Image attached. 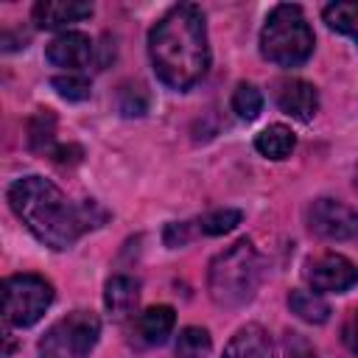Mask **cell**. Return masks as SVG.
I'll list each match as a JSON object with an SVG mask.
<instances>
[{
  "label": "cell",
  "mask_w": 358,
  "mask_h": 358,
  "mask_svg": "<svg viewBox=\"0 0 358 358\" xmlns=\"http://www.w3.org/2000/svg\"><path fill=\"white\" fill-rule=\"evenodd\" d=\"M148 56L157 78L171 90H190L207 76L210 45L207 22L199 6H171L148 31Z\"/></svg>",
  "instance_id": "6da1fadb"
},
{
  "label": "cell",
  "mask_w": 358,
  "mask_h": 358,
  "mask_svg": "<svg viewBox=\"0 0 358 358\" xmlns=\"http://www.w3.org/2000/svg\"><path fill=\"white\" fill-rule=\"evenodd\" d=\"M8 204L28 232L56 252L70 249L84 229L98 227V218H92V210H98L95 201L73 204L50 179L36 173L11 182Z\"/></svg>",
  "instance_id": "7a4b0ae2"
},
{
  "label": "cell",
  "mask_w": 358,
  "mask_h": 358,
  "mask_svg": "<svg viewBox=\"0 0 358 358\" xmlns=\"http://www.w3.org/2000/svg\"><path fill=\"white\" fill-rule=\"evenodd\" d=\"M260 280H263V257L249 238H241L210 263L207 291L215 305L241 308L255 296Z\"/></svg>",
  "instance_id": "3957f363"
},
{
  "label": "cell",
  "mask_w": 358,
  "mask_h": 358,
  "mask_svg": "<svg viewBox=\"0 0 358 358\" xmlns=\"http://www.w3.org/2000/svg\"><path fill=\"white\" fill-rule=\"evenodd\" d=\"M260 53L277 67H299L313 53V31L296 3H280L268 11L260 31Z\"/></svg>",
  "instance_id": "277c9868"
},
{
  "label": "cell",
  "mask_w": 358,
  "mask_h": 358,
  "mask_svg": "<svg viewBox=\"0 0 358 358\" xmlns=\"http://www.w3.org/2000/svg\"><path fill=\"white\" fill-rule=\"evenodd\" d=\"M101 336V319L92 310H73L53 322L39 338V358H90Z\"/></svg>",
  "instance_id": "5b68a950"
},
{
  "label": "cell",
  "mask_w": 358,
  "mask_h": 358,
  "mask_svg": "<svg viewBox=\"0 0 358 358\" xmlns=\"http://www.w3.org/2000/svg\"><path fill=\"white\" fill-rule=\"evenodd\" d=\"M53 302V285L39 274H11L3 280V313L14 327L36 324Z\"/></svg>",
  "instance_id": "8992f818"
},
{
  "label": "cell",
  "mask_w": 358,
  "mask_h": 358,
  "mask_svg": "<svg viewBox=\"0 0 358 358\" xmlns=\"http://www.w3.org/2000/svg\"><path fill=\"white\" fill-rule=\"evenodd\" d=\"M308 227L324 241H352L358 238V210L336 199H316L308 207Z\"/></svg>",
  "instance_id": "52a82bcc"
},
{
  "label": "cell",
  "mask_w": 358,
  "mask_h": 358,
  "mask_svg": "<svg viewBox=\"0 0 358 358\" xmlns=\"http://www.w3.org/2000/svg\"><path fill=\"white\" fill-rule=\"evenodd\" d=\"M305 280L316 294H344L358 282V266L344 255L324 252L305 263Z\"/></svg>",
  "instance_id": "ba28073f"
},
{
  "label": "cell",
  "mask_w": 358,
  "mask_h": 358,
  "mask_svg": "<svg viewBox=\"0 0 358 358\" xmlns=\"http://www.w3.org/2000/svg\"><path fill=\"white\" fill-rule=\"evenodd\" d=\"M92 53H95V45L87 34L81 31H64L59 36H53L45 48V59L53 64V67H62L67 73H78L84 70L90 62H92Z\"/></svg>",
  "instance_id": "9c48e42d"
},
{
  "label": "cell",
  "mask_w": 358,
  "mask_h": 358,
  "mask_svg": "<svg viewBox=\"0 0 358 358\" xmlns=\"http://www.w3.org/2000/svg\"><path fill=\"white\" fill-rule=\"evenodd\" d=\"M274 101L280 106V112L291 115L294 120H313V115L319 112V92L310 81L302 78H282L274 84Z\"/></svg>",
  "instance_id": "30bf717a"
},
{
  "label": "cell",
  "mask_w": 358,
  "mask_h": 358,
  "mask_svg": "<svg viewBox=\"0 0 358 358\" xmlns=\"http://www.w3.org/2000/svg\"><path fill=\"white\" fill-rule=\"evenodd\" d=\"M87 17H92V6L78 0H39L34 6V22L39 28H64Z\"/></svg>",
  "instance_id": "8fae6325"
},
{
  "label": "cell",
  "mask_w": 358,
  "mask_h": 358,
  "mask_svg": "<svg viewBox=\"0 0 358 358\" xmlns=\"http://www.w3.org/2000/svg\"><path fill=\"white\" fill-rule=\"evenodd\" d=\"M221 358H274L271 336L260 324H246L227 341Z\"/></svg>",
  "instance_id": "7c38bea8"
},
{
  "label": "cell",
  "mask_w": 358,
  "mask_h": 358,
  "mask_svg": "<svg viewBox=\"0 0 358 358\" xmlns=\"http://www.w3.org/2000/svg\"><path fill=\"white\" fill-rule=\"evenodd\" d=\"M140 299V282L126 274H115L103 288V305L112 319H126L137 308Z\"/></svg>",
  "instance_id": "4fadbf2b"
},
{
  "label": "cell",
  "mask_w": 358,
  "mask_h": 358,
  "mask_svg": "<svg viewBox=\"0 0 358 358\" xmlns=\"http://www.w3.org/2000/svg\"><path fill=\"white\" fill-rule=\"evenodd\" d=\"M176 324V313L171 305H154L140 313L137 319V336L143 344H162Z\"/></svg>",
  "instance_id": "5bb4252c"
},
{
  "label": "cell",
  "mask_w": 358,
  "mask_h": 358,
  "mask_svg": "<svg viewBox=\"0 0 358 358\" xmlns=\"http://www.w3.org/2000/svg\"><path fill=\"white\" fill-rule=\"evenodd\" d=\"M294 145H296V134L282 123H274L255 137V148L268 159H285L294 151Z\"/></svg>",
  "instance_id": "9a60e30c"
},
{
  "label": "cell",
  "mask_w": 358,
  "mask_h": 358,
  "mask_svg": "<svg viewBox=\"0 0 358 358\" xmlns=\"http://www.w3.org/2000/svg\"><path fill=\"white\" fill-rule=\"evenodd\" d=\"M288 308H291V313H296L302 322H310V324H324L330 319V305L316 291L294 288L288 294Z\"/></svg>",
  "instance_id": "2e32d148"
},
{
  "label": "cell",
  "mask_w": 358,
  "mask_h": 358,
  "mask_svg": "<svg viewBox=\"0 0 358 358\" xmlns=\"http://www.w3.org/2000/svg\"><path fill=\"white\" fill-rule=\"evenodd\" d=\"M56 143V115L50 109H39L28 120V145L36 154H53Z\"/></svg>",
  "instance_id": "e0dca14e"
},
{
  "label": "cell",
  "mask_w": 358,
  "mask_h": 358,
  "mask_svg": "<svg viewBox=\"0 0 358 358\" xmlns=\"http://www.w3.org/2000/svg\"><path fill=\"white\" fill-rule=\"evenodd\" d=\"M322 17L333 31L347 34L358 45V3L355 0H336V3L324 6Z\"/></svg>",
  "instance_id": "ac0fdd59"
},
{
  "label": "cell",
  "mask_w": 358,
  "mask_h": 358,
  "mask_svg": "<svg viewBox=\"0 0 358 358\" xmlns=\"http://www.w3.org/2000/svg\"><path fill=\"white\" fill-rule=\"evenodd\" d=\"M213 350V341H210V333L204 327H185L179 330V338H176V358H207Z\"/></svg>",
  "instance_id": "d6986e66"
},
{
  "label": "cell",
  "mask_w": 358,
  "mask_h": 358,
  "mask_svg": "<svg viewBox=\"0 0 358 358\" xmlns=\"http://www.w3.org/2000/svg\"><path fill=\"white\" fill-rule=\"evenodd\" d=\"M263 109V95L255 84H246L241 81L232 92V112L241 117V120H255Z\"/></svg>",
  "instance_id": "ffe728a7"
},
{
  "label": "cell",
  "mask_w": 358,
  "mask_h": 358,
  "mask_svg": "<svg viewBox=\"0 0 358 358\" xmlns=\"http://www.w3.org/2000/svg\"><path fill=\"white\" fill-rule=\"evenodd\" d=\"M241 218H243V213H241V210L224 207V210H213V213L201 215V218L196 221V227H199V232H201V235H224V232L235 229V227L241 224Z\"/></svg>",
  "instance_id": "44dd1931"
},
{
  "label": "cell",
  "mask_w": 358,
  "mask_h": 358,
  "mask_svg": "<svg viewBox=\"0 0 358 358\" xmlns=\"http://www.w3.org/2000/svg\"><path fill=\"white\" fill-rule=\"evenodd\" d=\"M50 87H53L56 95L64 98V101H84V98H90V81H87L81 73L56 76V78L50 81Z\"/></svg>",
  "instance_id": "7402d4cb"
},
{
  "label": "cell",
  "mask_w": 358,
  "mask_h": 358,
  "mask_svg": "<svg viewBox=\"0 0 358 358\" xmlns=\"http://www.w3.org/2000/svg\"><path fill=\"white\" fill-rule=\"evenodd\" d=\"M117 106L126 117H140L145 115L148 109V92L143 84H126L120 87V95H117Z\"/></svg>",
  "instance_id": "603a6c76"
},
{
  "label": "cell",
  "mask_w": 358,
  "mask_h": 358,
  "mask_svg": "<svg viewBox=\"0 0 358 358\" xmlns=\"http://www.w3.org/2000/svg\"><path fill=\"white\" fill-rule=\"evenodd\" d=\"M190 241V224H168L165 227V243L168 246H185Z\"/></svg>",
  "instance_id": "cb8c5ba5"
},
{
  "label": "cell",
  "mask_w": 358,
  "mask_h": 358,
  "mask_svg": "<svg viewBox=\"0 0 358 358\" xmlns=\"http://www.w3.org/2000/svg\"><path fill=\"white\" fill-rule=\"evenodd\" d=\"M341 338H344V344H347V350L350 352H355L358 355V310L344 322V330H341Z\"/></svg>",
  "instance_id": "d4e9b609"
}]
</instances>
